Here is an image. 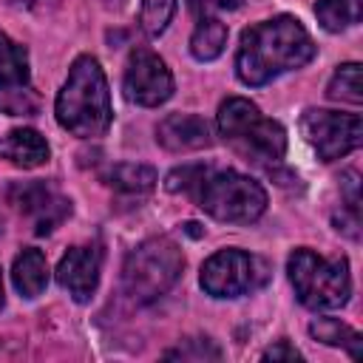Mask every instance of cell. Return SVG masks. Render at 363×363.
<instances>
[{
	"mask_svg": "<svg viewBox=\"0 0 363 363\" xmlns=\"http://www.w3.org/2000/svg\"><path fill=\"white\" fill-rule=\"evenodd\" d=\"M312 57L315 43L301 20L292 14H278L250 26L241 34L235 51V74L244 85L261 88L286 71L303 68Z\"/></svg>",
	"mask_w": 363,
	"mask_h": 363,
	"instance_id": "obj_1",
	"label": "cell"
},
{
	"mask_svg": "<svg viewBox=\"0 0 363 363\" xmlns=\"http://www.w3.org/2000/svg\"><path fill=\"white\" fill-rule=\"evenodd\" d=\"M54 113L60 128L79 139H96L111 128L113 122L111 91L96 57L79 54L71 62L68 77L57 94Z\"/></svg>",
	"mask_w": 363,
	"mask_h": 363,
	"instance_id": "obj_2",
	"label": "cell"
},
{
	"mask_svg": "<svg viewBox=\"0 0 363 363\" xmlns=\"http://www.w3.org/2000/svg\"><path fill=\"white\" fill-rule=\"evenodd\" d=\"M218 133L224 142L255 164H278L286 153V130L281 122L264 116L255 102L244 96H227L216 113Z\"/></svg>",
	"mask_w": 363,
	"mask_h": 363,
	"instance_id": "obj_3",
	"label": "cell"
},
{
	"mask_svg": "<svg viewBox=\"0 0 363 363\" xmlns=\"http://www.w3.org/2000/svg\"><path fill=\"white\" fill-rule=\"evenodd\" d=\"M286 275L298 301L312 312L340 309L352 295L349 261L343 255L323 258L309 247H298L286 261Z\"/></svg>",
	"mask_w": 363,
	"mask_h": 363,
	"instance_id": "obj_4",
	"label": "cell"
},
{
	"mask_svg": "<svg viewBox=\"0 0 363 363\" xmlns=\"http://www.w3.org/2000/svg\"><path fill=\"white\" fill-rule=\"evenodd\" d=\"M184 255L167 235H153L136 244L122 267V286L130 301L136 303H153L162 295L173 289V284L182 278Z\"/></svg>",
	"mask_w": 363,
	"mask_h": 363,
	"instance_id": "obj_5",
	"label": "cell"
},
{
	"mask_svg": "<svg viewBox=\"0 0 363 363\" xmlns=\"http://www.w3.org/2000/svg\"><path fill=\"white\" fill-rule=\"evenodd\" d=\"M193 193L210 218L227 224H252L267 210V190L238 170H207Z\"/></svg>",
	"mask_w": 363,
	"mask_h": 363,
	"instance_id": "obj_6",
	"label": "cell"
},
{
	"mask_svg": "<svg viewBox=\"0 0 363 363\" xmlns=\"http://www.w3.org/2000/svg\"><path fill=\"white\" fill-rule=\"evenodd\" d=\"M301 133L320 162H335L360 147L363 122H360V113L309 108L301 116Z\"/></svg>",
	"mask_w": 363,
	"mask_h": 363,
	"instance_id": "obj_7",
	"label": "cell"
},
{
	"mask_svg": "<svg viewBox=\"0 0 363 363\" xmlns=\"http://www.w3.org/2000/svg\"><path fill=\"white\" fill-rule=\"evenodd\" d=\"M264 281V264L235 247L213 252L199 272V284L210 298H241Z\"/></svg>",
	"mask_w": 363,
	"mask_h": 363,
	"instance_id": "obj_8",
	"label": "cell"
},
{
	"mask_svg": "<svg viewBox=\"0 0 363 363\" xmlns=\"http://www.w3.org/2000/svg\"><path fill=\"white\" fill-rule=\"evenodd\" d=\"M0 113L34 116L40 113V94L31 85L28 51L0 31Z\"/></svg>",
	"mask_w": 363,
	"mask_h": 363,
	"instance_id": "obj_9",
	"label": "cell"
},
{
	"mask_svg": "<svg viewBox=\"0 0 363 363\" xmlns=\"http://www.w3.org/2000/svg\"><path fill=\"white\" fill-rule=\"evenodd\" d=\"M122 91H125V99L133 105L159 108L173 96V74L156 51L136 45L125 65Z\"/></svg>",
	"mask_w": 363,
	"mask_h": 363,
	"instance_id": "obj_10",
	"label": "cell"
},
{
	"mask_svg": "<svg viewBox=\"0 0 363 363\" xmlns=\"http://www.w3.org/2000/svg\"><path fill=\"white\" fill-rule=\"evenodd\" d=\"M9 201L34 221L37 235H48L71 213V201L45 182H20V184H14L9 190Z\"/></svg>",
	"mask_w": 363,
	"mask_h": 363,
	"instance_id": "obj_11",
	"label": "cell"
},
{
	"mask_svg": "<svg viewBox=\"0 0 363 363\" xmlns=\"http://www.w3.org/2000/svg\"><path fill=\"white\" fill-rule=\"evenodd\" d=\"M99 269H102V252L94 244H77L71 247L60 264H57V284L77 301L88 303L99 286Z\"/></svg>",
	"mask_w": 363,
	"mask_h": 363,
	"instance_id": "obj_12",
	"label": "cell"
},
{
	"mask_svg": "<svg viewBox=\"0 0 363 363\" xmlns=\"http://www.w3.org/2000/svg\"><path fill=\"white\" fill-rule=\"evenodd\" d=\"M156 142L170 153H190L213 145L210 122L199 113H167L156 125Z\"/></svg>",
	"mask_w": 363,
	"mask_h": 363,
	"instance_id": "obj_13",
	"label": "cell"
},
{
	"mask_svg": "<svg viewBox=\"0 0 363 363\" xmlns=\"http://www.w3.org/2000/svg\"><path fill=\"white\" fill-rule=\"evenodd\" d=\"M0 159H6L14 167L34 170L43 167L51 159V147L45 136L34 128H11L6 136H0Z\"/></svg>",
	"mask_w": 363,
	"mask_h": 363,
	"instance_id": "obj_14",
	"label": "cell"
},
{
	"mask_svg": "<svg viewBox=\"0 0 363 363\" xmlns=\"http://www.w3.org/2000/svg\"><path fill=\"white\" fill-rule=\"evenodd\" d=\"M11 281H14V289L28 301L43 295L45 286H48V261H45V255L37 247L20 250L17 258H14V267H11Z\"/></svg>",
	"mask_w": 363,
	"mask_h": 363,
	"instance_id": "obj_15",
	"label": "cell"
},
{
	"mask_svg": "<svg viewBox=\"0 0 363 363\" xmlns=\"http://www.w3.org/2000/svg\"><path fill=\"white\" fill-rule=\"evenodd\" d=\"M224 45H227V26L213 14L201 17L190 34V54L199 62H210V60L221 57Z\"/></svg>",
	"mask_w": 363,
	"mask_h": 363,
	"instance_id": "obj_16",
	"label": "cell"
},
{
	"mask_svg": "<svg viewBox=\"0 0 363 363\" xmlns=\"http://www.w3.org/2000/svg\"><path fill=\"white\" fill-rule=\"evenodd\" d=\"M309 335L326 346H343L354 360H360L363 354V337L357 329H352L349 323L337 320V318H315L309 323Z\"/></svg>",
	"mask_w": 363,
	"mask_h": 363,
	"instance_id": "obj_17",
	"label": "cell"
},
{
	"mask_svg": "<svg viewBox=\"0 0 363 363\" xmlns=\"http://www.w3.org/2000/svg\"><path fill=\"white\" fill-rule=\"evenodd\" d=\"M105 182L119 190V193H150L159 182L156 170L150 164H139V162H122V164H113L108 173H105Z\"/></svg>",
	"mask_w": 363,
	"mask_h": 363,
	"instance_id": "obj_18",
	"label": "cell"
},
{
	"mask_svg": "<svg viewBox=\"0 0 363 363\" xmlns=\"http://www.w3.org/2000/svg\"><path fill=\"white\" fill-rule=\"evenodd\" d=\"M363 14V0H315V17L318 23L337 34L349 26H357Z\"/></svg>",
	"mask_w": 363,
	"mask_h": 363,
	"instance_id": "obj_19",
	"label": "cell"
},
{
	"mask_svg": "<svg viewBox=\"0 0 363 363\" xmlns=\"http://www.w3.org/2000/svg\"><path fill=\"white\" fill-rule=\"evenodd\" d=\"M326 96L335 102H349L360 105L363 102V79H360V62H343L332 74L326 85Z\"/></svg>",
	"mask_w": 363,
	"mask_h": 363,
	"instance_id": "obj_20",
	"label": "cell"
},
{
	"mask_svg": "<svg viewBox=\"0 0 363 363\" xmlns=\"http://www.w3.org/2000/svg\"><path fill=\"white\" fill-rule=\"evenodd\" d=\"M173 14H176V0H142L139 26H142L145 34L159 37V34H164V28L170 26Z\"/></svg>",
	"mask_w": 363,
	"mask_h": 363,
	"instance_id": "obj_21",
	"label": "cell"
},
{
	"mask_svg": "<svg viewBox=\"0 0 363 363\" xmlns=\"http://www.w3.org/2000/svg\"><path fill=\"white\" fill-rule=\"evenodd\" d=\"M167 360H218L221 357V349L210 340V337H187L182 340L176 349H167L164 352Z\"/></svg>",
	"mask_w": 363,
	"mask_h": 363,
	"instance_id": "obj_22",
	"label": "cell"
},
{
	"mask_svg": "<svg viewBox=\"0 0 363 363\" xmlns=\"http://www.w3.org/2000/svg\"><path fill=\"white\" fill-rule=\"evenodd\" d=\"M204 173H207L204 164H182V167H176V170L167 173L164 187H167L170 193H182V190L187 193V190H196L199 182L204 179Z\"/></svg>",
	"mask_w": 363,
	"mask_h": 363,
	"instance_id": "obj_23",
	"label": "cell"
},
{
	"mask_svg": "<svg viewBox=\"0 0 363 363\" xmlns=\"http://www.w3.org/2000/svg\"><path fill=\"white\" fill-rule=\"evenodd\" d=\"M301 357L303 354L289 340H278L275 346H269V349L261 352V360H301Z\"/></svg>",
	"mask_w": 363,
	"mask_h": 363,
	"instance_id": "obj_24",
	"label": "cell"
},
{
	"mask_svg": "<svg viewBox=\"0 0 363 363\" xmlns=\"http://www.w3.org/2000/svg\"><path fill=\"white\" fill-rule=\"evenodd\" d=\"M190 6L207 17V14H216V11H233V9L241 6V0H190Z\"/></svg>",
	"mask_w": 363,
	"mask_h": 363,
	"instance_id": "obj_25",
	"label": "cell"
},
{
	"mask_svg": "<svg viewBox=\"0 0 363 363\" xmlns=\"http://www.w3.org/2000/svg\"><path fill=\"white\" fill-rule=\"evenodd\" d=\"M3 301H6V298H3V278H0V309H3Z\"/></svg>",
	"mask_w": 363,
	"mask_h": 363,
	"instance_id": "obj_26",
	"label": "cell"
}]
</instances>
